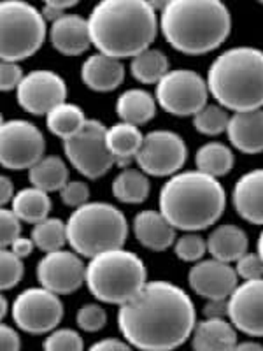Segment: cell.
Here are the masks:
<instances>
[{
	"mask_svg": "<svg viewBox=\"0 0 263 351\" xmlns=\"http://www.w3.org/2000/svg\"><path fill=\"white\" fill-rule=\"evenodd\" d=\"M197 325L195 304L171 281H148L118 311V328L132 348L167 351L192 339Z\"/></svg>",
	"mask_w": 263,
	"mask_h": 351,
	"instance_id": "6da1fadb",
	"label": "cell"
},
{
	"mask_svg": "<svg viewBox=\"0 0 263 351\" xmlns=\"http://www.w3.org/2000/svg\"><path fill=\"white\" fill-rule=\"evenodd\" d=\"M97 51L125 60L151 48L160 30L148 0H100L88 16Z\"/></svg>",
	"mask_w": 263,
	"mask_h": 351,
	"instance_id": "7a4b0ae2",
	"label": "cell"
},
{
	"mask_svg": "<svg viewBox=\"0 0 263 351\" xmlns=\"http://www.w3.org/2000/svg\"><path fill=\"white\" fill-rule=\"evenodd\" d=\"M160 30L175 51L205 55L231 32V14L223 0H172L160 12Z\"/></svg>",
	"mask_w": 263,
	"mask_h": 351,
	"instance_id": "3957f363",
	"label": "cell"
},
{
	"mask_svg": "<svg viewBox=\"0 0 263 351\" xmlns=\"http://www.w3.org/2000/svg\"><path fill=\"white\" fill-rule=\"evenodd\" d=\"M225 208L223 184L199 169L171 176L160 190V211L177 230H205L223 216Z\"/></svg>",
	"mask_w": 263,
	"mask_h": 351,
	"instance_id": "277c9868",
	"label": "cell"
},
{
	"mask_svg": "<svg viewBox=\"0 0 263 351\" xmlns=\"http://www.w3.org/2000/svg\"><path fill=\"white\" fill-rule=\"evenodd\" d=\"M212 99L231 112L263 108V51L253 46L230 48L208 71Z\"/></svg>",
	"mask_w": 263,
	"mask_h": 351,
	"instance_id": "5b68a950",
	"label": "cell"
},
{
	"mask_svg": "<svg viewBox=\"0 0 263 351\" xmlns=\"http://www.w3.org/2000/svg\"><path fill=\"white\" fill-rule=\"evenodd\" d=\"M146 283V263L125 247L99 253L86 263L84 285L100 302L121 306L136 297Z\"/></svg>",
	"mask_w": 263,
	"mask_h": 351,
	"instance_id": "8992f818",
	"label": "cell"
},
{
	"mask_svg": "<svg viewBox=\"0 0 263 351\" xmlns=\"http://www.w3.org/2000/svg\"><path fill=\"white\" fill-rule=\"evenodd\" d=\"M65 223L68 244L84 258L123 247L128 239L127 218L109 202H86L74 209Z\"/></svg>",
	"mask_w": 263,
	"mask_h": 351,
	"instance_id": "52a82bcc",
	"label": "cell"
},
{
	"mask_svg": "<svg viewBox=\"0 0 263 351\" xmlns=\"http://www.w3.org/2000/svg\"><path fill=\"white\" fill-rule=\"evenodd\" d=\"M2 60L21 62L42 48L48 25L42 11L25 0H4L0 4Z\"/></svg>",
	"mask_w": 263,
	"mask_h": 351,
	"instance_id": "ba28073f",
	"label": "cell"
},
{
	"mask_svg": "<svg viewBox=\"0 0 263 351\" xmlns=\"http://www.w3.org/2000/svg\"><path fill=\"white\" fill-rule=\"evenodd\" d=\"M67 160L86 180H99L116 165L108 144V127L99 120H88L76 136L64 141Z\"/></svg>",
	"mask_w": 263,
	"mask_h": 351,
	"instance_id": "9c48e42d",
	"label": "cell"
},
{
	"mask_svg": "<svg viewBox=\"0 0 263 351\" xmlns=\"http://www.w3.org/2000/svg\"><path fill=\"white\" fill-rule=\"evenodd\" d=\"M208 80L190 69L168 71L156 83V102L172 116H195L209 99Z\"/></svg>",
	"mask_w": 263,
	"mask_h": 351,
	"instance_id": "30bf717a",
	"label": "cell"
},
{
	"mask_svg": "<svg viewBox=\"0 0 263 351\" xmlns=\"http://www.w3.org/2000/svg\"><path fill=\"white\" fill-rule=\"evenodd\" d=\"M11 316L23 332L44 335L58 327L64 318V304L60 295L48 288H28L14 299Z\"/></svg>",
	"mask_w": 263,
	"mask_h": 351,
	"instance_id": "8fae6325",
	"label": "cell"
},
{
	"mask_svg": "<svg viewBox=\"0 0 263 351\" xmlns=\"http://www.w3.org/2000/svg\"><path fill=\"white\" fill-rule=\"evenodd\" d=\"M46 152L42 132L27 120H5L0 127V162L9 171L36 165Z\"/></svg>",
	"mask_w": 263,
	"mask_h": 351,
	"instance_id": "7c38bea8",
	"label": "cell"
},
{
	"mask_svg": "<svg viewBox=\"0 0 263 351\" xmlns=\"http://www.w3.org/2000/svg\"><path fill=\"white\" fill-rule=\"evenodd\" d=\"M188 148L184 139L172 130H151L144 136L136 158L140 171L155 178H171L184 167Z\"/></svg>",
	"mask_w": 263,
	"mask_h": 351,
	"instance_id": "4fadbf2b",
	"label": "cell"
},
{
	"mask_svg": "<svg viewBox=\"0 0 263 351\" xmlns=\"http://www.w3.org/2000/svg\"><path fill=\"white\" fill-rule=\"evenodd\" d=\"M37 281L40 287L55 291L58 295H68L77 291L86 281V265L79 253L74 250L49 252L37 263Z\"/></svg>",
	"mask_w": 263,
	"mask_h": 351,
	"instance_id": "5bb4252c",
	"label": "cell"
},
{
	"mask_svg": "<svg viewBox=\"0 0 263 351\" xmlns=\"http://www.w3.org/2000/svg\"><path fill=\"white\" fill-rule=\"evenodd\" d=\"M18 104L34 116H46L67 99V84L56 72L39 69L23 77L16 90Z\"/></svg>",
	"mask_w": 263,
	"mask_h": 351,
	"instance_id": "9a60e30c",
	"label": "cell"
},
{
	"mask_svg": "<svg viewBox=\"0 0 263 351\" xmlns=\"http://www.w3.org/2000/svg\"><path fill=\"white\" fill-rule=\"evenodd\" d=\"M228 319L249 337H263V278L237 285L228 297Z\"/></svg>",
	"mask_w": 263,
	"mask_h": 351,
	"instance_id": "2e32d148",
	"label": "cell"
},
{
	"mask_svg": "<svg viewBox=\"0 0 263 351\" xmlns=\"http://www.w3.org/2000/svg\"><path fill=\"white\" fill-rule=\"evenodd\" d=\"M188 283L202 299H228L239 285L236 267L218 258L199 260L188 272Z\"/></svg>",
	"mask_w": 263,
	"mask_h": 351,
	"instance_id": "e0dca14e",
	"label": "cell"
},
{
	"mask_svg": "<svg viewBox=\"0 0 263 351\" xmlns=\"http://www.w3.org/2000/svg\"><path fill=\"white\" fill-rule=\"evenodd\" d=\"M51 46L65 56L83 55L92 44L88 20L77 14H62L49 27Z\"/></svg>",
	"mask_w": 263,
	"mask_h": 351,
	"instance_id": "ac0fdd59",
	"label": "cell"
},
{
	"mask_svg": "<svg viewBox=\"0 0 263 351\" xmlns=\"http://www.w3.org/2000/svg\"><path fill=\"white\" fill-rule=\"evenodd\" d=\"M134 236L139 241L140 246L151 252H165L175 243V230L177 228L168 221L162 211H153V209H146V211L137 213L134 218Z\"/></svg>",
	"mask_w": 263,
	"mask_h": 351,
	"instance_id": "d6986e66",
	"label": "cell"
},
{
	"mask_svg": "<svg viewBox=\"0 0 263 351\" xmlns=\"http://www.w3.org/2000/svg\"><path fill=\"white\" fill-rule=\"evenodd\" d=\"M227 136L231 146L240 153H263V108L234 112L228 121Z\"/></svg>",
	"mask_w": 263,
	"mask_h": 351,
	"instance_id": "ffe728a7",
	"label": "cell"
},
{
	"mask_svg": "<svg viewBox=\"0 0 263 351\" xmlns=\"http://www.w3.org/2000/svg\"><path fill=\"white\" fill-rule=\"evenodd\" d=\"M231 202L237 215L253 225H263V169H255L237 180Z\"/></svg>",
	"mask_w": 263,
	"mask_h": 351,
	"instance_id": "44dd1931",
	"label": "cell"
},
{
	"mask_svg": "<svg viewBox=\"0 0 263 351\" xmlns=\"http://www.w3.org/2000/svg\"><path fill=\"white\" fill-rule=\"evenodd\" d=\"M81 80L93 92H114L125 80V65L118 58L99 51L88 56L81 65Z\"/></svg>",
	"mask_w": 263,
	"mask_h": 351,
	"instance_id": "7402d4cb",
	"label": "cell"
},
{
	"mask_svg": "<svg viewBox=\"0 0 263 351\" xmlns=\"http://www.w3.org/2000/svg\"><path fill=\"white\" fill-rule=\"evenodd\" d=\"M237 328L227 318H205L195 325L192 346L199 351L236 350Z\"/></svg>",
	"mask_w": 263,
	"mask_h": 351,
	"instance_id": "603a6c76",
	"label": "cell"
},
{
	"mask_svg": "<svg viewBox=\"0 0 263 351\" xmlns=\"http://www.w3.org/2000/svg\"><path fill=\"white\" fill-rule=\"evenodd\" d=\"M144 136L140 128L128 121L114 123L108 128V144L118 167H128L136 162L140 148H142Z\"/></svg>",
	"mask_w": 263,
	"mask_h": 351,
	"instance_id": "cb8c5ba5",
	"label": "cell"
},
{
	"mask_svg": "<svg viewBox=\"0 0 263 351\" xmlns=\"http://www.w3.org/2000/svg\"><path fill=\"white\" fill-rule=\"evenodd\" d=\"M249 239L247 234L237 225H219L209 234L208 253L223 262H237L247 253Z\"/></svg>",
	"mask_w": 263,
	"mask_h": 351,
	"instance_id": "d4e9b609",
	"label": "cell"
},
{
	"mask_svg": "<svg viewBox=\"0 0 263 351\" xmlns=\"http://www.w3.org/2000/svg\"><path fill=\"white\" fill-rule=\"evenodd\" d=\"M156 99L142 88H130L116 100V112L121 121L134 125H144L151 121L156 114Z\"/></svg>",
	"mask_w": 263,
	"mask_h": 351,
	"instance_id": "484cf974",
	"label": "cell"
},
{
	"mask_svg": "<svg viewBox=\"0 0 263 351\" xmlns=\"http://www.w3.org/2000/svg\"><path fill=\"white\" fill-rule=\"evenodd\" d=\"M11 209L16 213L23 223L36 225L46 219L51 213V199L49 193L37 186L23 188L14 195L11 202Z\"/></svg>",
	"mask_w": 263,
	"mask_h": 351,
	"instance_id": "4316f807",
	"label": "cell"
},
{
	"mask_svg": "<svg viewBox=\"0 0 263 351\" xmlns=\"http://www.w3.org/2000/svg\"><path fill=\"white\" fill-rule=\"evenodd\" d=\"M28 180L44 192H60L68 183V169L58 156H42L36 165L28 169Z\"/></svg>",
	"mask_w": 263,
	"mask_h": 351,
	"instance_id": "83f0119b",
	"label": "cell"
},
{
	"mask_svg": "<svg viewBox=\"0 0 263 351\" xmlns=\"http://www.w3.org/2000/svg\"><path fill=\"white\" fill-rule=\"evenodd\" d=\"M148 174L140 169L125 167L112 181V193L120 202L142 204L149 197Z\"/></svg>",
	"mask_w": 263,
	"mask_h": 351,
	"instance_id": "f1b7e54d",
	"label": "cell"
},
{
	"mask_svg": "<svg viewBox=\"0 0 263 351\" xmlns=\"http://www.w3.org/2000/svg\"><path fill=\"white\" fill-rule=\"evenodd\" d=\"M86 114L83 109L71 102H62L55 109L46 114V127L53 136L60 137L62 141L76 136L77 132L86 123Z\"/></svg>",
	"mask_w": 263,
	"mask_h": 351,
	"instance_id": "f546056e",
	"label": "cell"
},
{
	"mask_svg": "<svg viewBox=\"0 0 263 351\" xmlns=\"http://www.w3.org/2000/svg\"><path fill=\"white\" fill-rule=\"evenodd\" d=\"M168 71L167 55L160 49L148 48L130 58V74L142 84H156Z\"/></svg>",
	"mask_w": 263,
	"mask_h": 351,
	"instance_id": "4dcf8cb0",
	"label": "cell"
},
{
	"mask_svg": "<svg viewBox=\"0 0 263 351\" xmlns=\"http://www.w3.org/2000/svg\"><path fill=\"white\" fill-rule=\"evenodd\" d=\"M195 164L199 171L208 172L214 178H221L234 169L236 158L227 144L212 141V143H205L203 146H200L195 155Z\"/></svg>",
	"mask_w": 263,
	"mask_h": 351,
	"instance_id": "1f68e13d",
	"label": "cell"
},
{
	"mask_svg": "<svg viewBox=\"0 0 263 351\" xmlns=\"http://www.w3.org/2000/svg\"><path fill=\"white\" fill-rule=\"evenodd\" d=\"M32 239L40 252L49 253L62 250L65 244H68L67 239V223H64L58 218H46L39 223L34 225Z\"/></svg>",
	"mask_w": 263,
	"mask_h": 351,
	"instance_id": "d6a6232c",
	"label": "cell"
},
{
	"mask_svg": "<svg viewBox=\"0 0 263 351\" xmlns=\"http://www.w3.org/2000/svg\"><path fill=\"white\" fill-rule=\"evenodd\" d=\"M230 116L228 109L221 104H205L193 116V127L202 136L216 137L227 132Z\"/></svg>",
	"mask_w": 263,
	"mask_h": 351,
	"instance_id": "836d02e7",
	"label": "cell"
},
{
	"mask_svg": "<svg viewBox=\"0 0 263 351\" xmlns=\"http://www.w3.org/2000/svg\"><path fill=\"white\" fill-rule=\"evenodd\" d=\"M174 253L181 262H199L208 253V239L200 237L197 232H186V234L175 239Z\"/></svg>",
	"mask_w": 263,
	"mask_h": 351,
	"instance_id": "e575fe53",
	"label": "cell"
},
{
	"mask_svg": "<svg viewBox=\"0 0 263 351\" xmlns=\"http://www.w3.org/2000/svg\"><path fill=\"white\" fill-rule=\"evenodd\" d=\"M0 267H2V281H0L2 290H12L16 285H20L25 272L23 258L21 256L12 253L9 247H4L2 253H0Z\"/></svg>",
	"mask_w": 263,
	"mask_h": 351,
	"instance_id": "d590c367",
	"label": "cell"
},
{
	"mask_svg": "<svg viewBox=\"0 0 263 351\" xmlns=\"http://www.w3.org/2000/svg\"><path fill=\"white\" fill-rule=\"evenodd\" d=\"M42 348L49 351H79L84 348V343L83 337L72 328H55L44 339Z\"/></svg>",
	"mask_w": 263,
	"mask_h": 351,
	"instance_id": "8d00e7d4",
	"label": "cell"
},
{
	"mask_svg": "<svg viewBox=\"0 0 263 351\" xmlns=\"http://www.w3.org/2000/svg\"><path fill=\"white\" fill-rule=\"evenodd\" d=\"M76 322L81 330L93 334V332H99L105 327V324H108V313L99 304H84L77 311Z\"/></svg>",
	"mask_w": 263,
	"mask_h": 351,
	"instance_id": "74e56055",
	"label": "cell"
},
{
	"mask_svg": "<svg viewBox=\"0 0 263 351\" xmlns=\"http://www.w3.org/2000/svg\"><path fill=\"white\" fill-rule=\"evenodd\" d=\"M60 199L65 206L77 209L90 202V188L84 181H68L60 190Z\"/></svg>",
	"mask_w": 263,
	"mask_h": 351,
	"instance_id": "f35d334b",
	"label": "cell"
},
{
	"mask_svg": "<svg viewBox=\"0 0 263 351\" xmlns=\"http://www.w3.org/2000/svg\"><path fill=\"white\" fill-rule=\"evenodd\" d=\"M236 272L242 281L263 278V258L260 253H246L236 262Z\"/></svg>",
	"mask_w": 263,
	"mask_h": 351,
	"instance_id": "ab89813d",
	"label": "cell"
},
{
	"mask_svg": "<svg viewBox=\"0 0 263 351\" xmlns=\"http://www.w3.org/2000/svg\"><path fill=\"white\" fill-rule=\"evenodd\" d=\"M0 232H2V246L8 247L12 241L21 236V219L12 209L0 211Z\"/></svg>",
	"mask_w": 263,
	"mask_h": 351,
	"instance_id": "60d3db41",
	"label": "cell"
},
{
	"mask_svg": "<svg viewBox=\"0 0 263 351\" xmlns=\"http://www.w3.org/2000/svg\"><path fill=\"white\" fill-rule=\"evenodd\" d=\"M23 77L25 74L20 67V62L2 60V65H0V90L2 92L18 90Z\"/></svg>",
	"mask_w": 263,
	"mask_h": 351,
	"instance_id": "b9f144b4",
	"label": "cell"
},
{
	"mask_svg": "<svg viewBox=\"0 0 263 351\" xmlns=\"http://www.w3.org/2000/svg\"><path fill=\"white\" fill-rule=\"evenodd\" d=\"M0 348L4 351H18L21 348L20 334L9 325L0 327Z\"/></svg>",
	"mask_w": 263,
	"mask_h": 351,
	"instance_id": "7bdbcfd3",
	"label": "cell"
},
{
	"mask_svg": "<svg viewBox=\"0 0 263 351\" xmlns=\"http://www.w3.org/2000/svg\"><path fill=\"white\" fill-rule=\"evenodd\" d=\"M205 318H228V299H209L203 306Z\"/></svg>",
	"mask_w": 263,
	"mask_h": 351,
	"instance_id": "ee69618b",
	"label": "cell"
},
{
	"mask_svg": "<svg viewBox=\"0 0 263 351\" xmlns=\"http://www.w3.org/2000/svg\"><path fill=\"white\" fill-rule=\"evenodd\" d=\"M9 250H11L12 253H16L18 256H21V258H27V256H30L34 253V247L36 246V243H34L32 237H16V239L12 241L11 244H9Z\"/></svg>",
	"mask_w": 263,
	"mask_h": 351,
	"instance_id": "f6af8a7d",
	"label": "cell"
},
{
	"mask_svg": "<svg viewBox=\"0 0 263 351\" xmlns=\"http://www.w3.org/2000/svg\"><path fill=\"white\" fill-rule=\"evenodd\" d=\"M130 344L127 341L114 339V337H105L102 341H97L92 344V350H130Z\"/></svg>",
	"mask_w": 263,
	"mask_h": 351,
	"instance_id": "bcb514c9",
	"label": "cell"
},
{
	"mask_svg": "<svg viewBox=\"0 0 263 351\" xmlns=\"http://www.w3.org/2000/svg\"><path fill=\"white\" fill-rule=\"evenodd\" d=\"M14 195H16V193H14V184H12L11 178L2 176V178H0V202L11 204Z\"/></svg>",
	"mask_w": 263,
	"mask_h": 351,
	"instance_id": "7dc6e473",
	"label": "cell"
},
{
	"mask_svg": "<svg viewBox=\"0 0 263 351\" xmlns=\"http://www.w3.org/2000/svg\"><path fill=\"white\" fill-rule=\"evenodd\" d=\"M42 2H44V8L56 9V11H60V12H65L67 9L79 4V0H42Z\"/></svg>",
	"mask_w": 263,
	"mask_h": 351,
	"instance_id": "c3c4849f",
	"label": "cell"
},
{
	"mask_svg": "<svg viewBox=\"0 0 263 351\" xmlns=\"http://www.w3.org/2000/svg\"><path fill=\"white\" fill-rule=\"evenodd\" d=\"M236 350H263V344L256 343V341H240V343H237Z\"/></svg>",
	"mask_w": 263,
	"mask_h": 351,
	"instance_id": "681fc988",
	"label": "cell"
},
{
	"mask_svg": "<svg viewBox=\"0 0 263 351\" xmlns=\"http://www.w3.org/2000/svg\"><path fill=\"white\" fill-rule=\"evenodd\" d=\"M148 2H149V5H151V8L155 9V11L164 12L165 9L168 8V4H171L172 0H148Z\"/></svg>",
	"mask_w": 263,
	"mask_h": 351,
	"instance_id": "f907efd6",
	"label": "cell"
},
{
	"mask_svg": "<svg viewBox=\"0 0 263 351\" xmlns=\"http://www.w3.org/2000/svg\"><path fill=\"white\" fill-rule=\"evenodd\" d=\"M8 311H9V302H8V299L2 295V299H0V316H2V318H5V316H8Z\"/></svg>",
	"mask_w": 263,
	"mask_h": 351,
	"instance_id": "816d5d0a",
	"label": "cell"
},
{
	"mask_svg": "<svg viewBox=\"0 0 263 351\" xmlns=\"http://www.w3.org/2000/svg\"><path fill=\"white\" fill-rule=\"evenodd\" d=\"M258 253L262 255V258H263V230L258 237Z\"/></svg>",
	"mask_w": 263,
	"mask_h": 351,
	"instance_id": "f5cc1de1",
	"label": "cell"
},
{
	"mask_svg": "<svg viewBox=\"0 0 263 351\" xmlns=\"http://www.w3.org/2000/svg\"><path fill=\"white\" fill-rule=\"evenodd\" d=\"M256 2H258V4H263V0H256Z\"/></svg>",
	"mask_w": 263,
	"mask_h": 351,
	"instance_id": "db71d44e",
	"label": "cell"
}]
</instances>
